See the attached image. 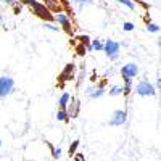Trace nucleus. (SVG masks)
<instances>
[{
    "label": "nucleus",
    "instance_id": "cd10ccee",
    "mask_svg": "<svg viewBox=\"0 0 161 161\" xmlns=\"http://www.w3.org/2000/svg\"><path fill=\"white\" fill-rule=\"evenodd\" d=\"M0 148H2V140H0Z\"/></svg>",
    "mask_w": 161,
    "mask_h": 161
},
{
    "label": "nucleus",
    "instance_id": "f3484780",
    "mask_svg": "<svg viewBox=\"0 0 161 161\" xmlns=\"http://www.w3.org/2000/svg\"><path fill=\"white\" fill-rule=\"evenodd\" d=\"M119 93H123V87L121 86H111V89H110V95L111 97H114V95H119Z\"/></svg>",
    "mask_w": 161,
    "mask_h": 161
},
{
    "label": "nucleus",
    "instance_id": "a211bd4d",
    "mask_svg": "<svg viewBox=\"0 0 161 161\" xmlns=\"http://www.w3.org/2000/svg\"><path fill=\"white\" fill-rule=\"evenodd\" d=\"M77 147H79V140H74L73 143H71V147H69V156H73L74 153H76V150H77Z\"/></svg>",
    "mask_w": 161,
    "mask_h": 161
},
{
    "label": "nucleus",
    "instance_id": "f03ea898",
    "mask_svg": "<svg viewBox=\"0 0 161 161\" xmlns=\"http://www.w3.org/2000/svg\"><path fill=\"white\" fill-rule=\"evenodd\" d=\"M15 89V80L11 76H0V98L8 97Z\"/></svg>",
    "mask_w": 161,
    "mask_h": 161
},
{
    "label": "nucleus",
    "instance_id": "ddd939ff",
    "mask_svg": "<svg viewBox=\"0 0 161 161\" xmlns=\"http://www.w3.org/2000/svg\"><path fill=\"white\" fill-rule=\"evenodd\" d=\"M123 79H124V86H121V87H123V93L127 97L132 90V77H123Z\"/></svg>",
    "mask_w": 161,
    "mask_h": 161
},
{
    "label": "nucleus",
    "instance_id": "f8f14e48",
    "mask_svg": "<svg viewBox=\"0 0 161 161\" xmlns=\"http://www.w3.org/2000/svg\"><path fill=\"white\" fill-rule=\"evenodd\" d=\"M69 100H71V95H69L68 92H63V93H61V97H60V100H58L60 108H61V110H66V106H68Z\"/></svg>",
    "mask_w": 161,
    "mask_h": 161
},
{
    "label": "nucleus",
    "instance_id": "bb28decb",
    "mask_svg": "<svg viewBox=\"0 0 161 161\" xmlns=\"http://www.w3.org/2000/svg\"><path fill=\"white\" fill-rule=\"evenodd\" d=\"M3 21V16H2V13H0V23H2Z\"/></svg>",
    "mask_w": 161,
    "mask_h": 161
},
{
    "label": "nucleus",
    "instance_id": "2eb2a0df",
    "mask_svg": "<svg viewBox=\"0 0 161 161\" xmlns=\"http://www.w3.org/2000/svg\"><path fill=\"white\" fill-rule=\"evenodd\" d=\"M57 119L58 121H63V123H68V121H69V116H68V113H66V110H58L57 111Z\"/></svg>",
    "mask_w": 161,
    "mask_h": 161
},
{
    "label": "nucleus",
    "instance_id": "9d476101",
    "mask_svg": "<svg viewBox=\"0 0 161 161\" xmlns=\"http://www.w3.org/2000/svg\"><path fill=\"white\" fill-rule=\"evenodd\" d=\"M105 93V87H103V84L100 86H90V87H87V90H86V95L89 97V98H92V100H95V98H100L102 95Z\"/></svg>",
    "mask_w": 161,
    "mask_h": 161
},
{
    "label": "nucleus",
    "instance_id": "412c9836",
    "mask_svg": "<svg viewBox=\"0 0 161 161\" xmlns=\"http://www.w3.org/2000/svg\"><path fill=\"white\" fill-rule=\"evenodd\" d=\"M44 28L48 29V31H53V32H58V31H60L57 26H53V24H50V23H44Z\"/></svg>",
    "mask_w": 161,
    "mask_h": 161
},
{
    "label": "nucleus",
    "instance_id": "5701e85b",
    "mask_svg": "<svg viewBox=\"0 0 161 161\" xmlns=\"http://www.w3.org/2000/svg\"><path fill=\"white\" fill-rule=\"evenodd\" d=\"M73 156H74V161H86V158H84L82 153H76V155H73Z\"/></svg>",
    "mask_w": 161,
    "mask_h": 161
},
{
    "label": "nucleus",
    "instance_id": "39448f33",
    "mask_svg": "<svg viewBox=\"0 0 161 161\" xmlns=\"http://www.w3.org/2000/svg\"><path fill=\"white\" fill-rule=\"evenodd\" d=\"M61 26H63V29H64V32L66 34H69V36H74V31H73V26H71V21H69V18H68V13H64V11H60L58 15H57V18H55Z\"/></svg>",
    "mask_w": 161,
    "mask_h": 161
},
{
    "label": "nucleus",
    "instance_id": "6ab92c4d",
    "mask_svg": "<svg viewBox=\"0 0 161 161\" xmlns=\"http://www.w3.org/2000/svg\"><path fill=\"white\" fill-rule=\"evenodd\" d=\"M119 3H123V5H126L127 8H130V10H136V5H134V2L132 0H118Z\"/></svg>",
    "mask_w": 161,
    "mask_h": 161
},
{
    "label": "nucleus",
    "instance_id": "f257e3e1",
    "mask_svg": "<svg viewBox=\"0 0 161 161\" xmlns=\"http://www.w3.org/2000/svg\"><path fill=\"white\" fill-rule=\"evenodd\" d=\"M21 3L31 7V8H32V11L36 13V16L42 18L45 23H52V21H55V16L52 15V11H50L44 3H39L37 0H21Z\"/></svg>",
    "mask_w": 161,
    "mask_h": 161
},
{
    "label": "nucleus",
    "instance_id": "9b49d317",
    "mask_svg": "<svg viewBox=\"0 0 161 161\" xmlns=\"http://www.w3.org/2000/svg\"><path fill=\"white\" fill-rule=\"evenodd\" d=\"M44 2H45V7H47L50 11H57V13L61 11L60 0H44Z\"/></svg>",
    "mask_w": 161,
    "mask_h": 161
},
{
    "label": "nucleus",
    "instance_id": "1a4fd4ad",
    "mask_svg": "<svg viewBox=\"0 0 161 161\" xmlns=\"http://www.w3.org/2000/svg\"><path fill=\"white\" fill-rule=\"evenodd\" d=\"M69 102H71V105L66 106V113H68L69 118H77L79 110H80V100L77 97H73Z\"/></svg>",
    "mask_w": 161,
    "mask_h": 161
},
{
    "label": "nucleus",
    "instance_id": "393cba45",
    "mask_svg": "<svg viewBox=\"0 0 161 161\" xmlns=\"http://www.w3.org/2000/svg\"><path fill=\"white\" fill-rule=\"evenodd\" d=\"M84 69L82 71H80V74H79V77H77V86H80V84H82V80H84Z\"/></svg>",
    "mask_w": 161,
    "mask_h": 161
},
{
    "label": "nucleus",
    "instance_id": "4be33fe9",
    "mask_svg": "<svg viewBox=\"0 0 161 161\" xmlns=\"http://www.w3.org/2000/svg\"><path fill=\"white\" fill-rule=\"evenodd\" d=\"M76 52L79 53L80 57H84V55H86V52H87V50H86V45H79V47H76Z\"/></svg>",
    "mask_w": 161,
    "mask_h": 161
},
{
    "label": "nucleus",
    "instance_id": "0eeeda50",
    "mask_svg": "<svg viewBox=\"0 0 161 161\" xmlns=\"http://www.w3.org/2000/svg\"><path fill=\"white\" fill-rule=\"evenodd\" d=\"M126 119H127V113L124 110H116L110 119V126H123L126 123Z\"/></svg>",
    "mask_w": 161,
    "mask_h": 161
},
{
    "label": "nucleus",
    "instance_id": "423d86ee",
    "mask_svg": "<svg viewBox=\"0 0 161 161\" xmlns=\"http://www.w3.org/2000/svg\"><path fill=\"white\" fill-rule=\"evenodd\" d=\"M139 71H140L139 64H136V63H126L124 66H121V69H119L123 77H136L139 74Z\"/></svg>",
    "mask_w": 161,
    "mask_h": 161
},
{
    "label": "nucleus",
    "instance_id": "b1692460",
    "mask_svg": "<svg viewBox=\"0 0 161 161\" xmlns=\"http://www.w3.org/2000/svg\"><path fill=\"white\" fill-rule=\"evenodd\" d=\"M123 28H124V31H132V29H134V24H132V23H124Z\"/></svg>",
    "mask_w": 161,
    "mask_h": 161
},
{
    "label": "nucleus",
    "instance_id": "a878e982",
    "mask_svg": "<svg viewBox=\"0 0 161 161\" xmlns=\"http://www.w3.org/2000/svg\"><path fill=\"white\" fill-rule=\"evenodd\" d=\"M74 3H80V5H86V3H92V0H71Z\"/></svg>",
    "mask_w": 161,
    "mask_h": 161
},
{
    "label": "nucleus",
    "instance_id": "20e7f679",
    "mask_svg": "<svg viewBox=\"0 0 161 161\" xmlns=\"http://www.w3.org/2000/svg\"><path fill=\"white\" fill-rule=\"evenodd\" d=\"M136 92L139 93L140 97H153L155 95V86L150 82V80H140V82L136 86Z\"/></svg>",
    "mask_w": 161,
    "mask_h": 161
},
{
    "label": "nucleus",
    "instance_id": "4468645a",
    "mask_svg": "<svg viewBox=\"0 0 161 161\" xmlns=\"http://www.w3.org/2000/svg\"><path fill=\"white\" fill-rule=\"evenodd\" d=\"M90 45H92V50L100 52V50H103L105 42H103V40H100V39H95V40H90Z\"/></svg>",
    "mask_w": 161,
    "mask_h": 161
},
{
    "label": "nucleus",
    "instance_id": "6e6552de",
    "mask_svg": "<svg viewBox=\"0 0 161 161\" xmlns=\"http://www.w3.org/2000/svg\"><path fill=\"white\" fill-rule=\"evenodd\" d=\"M74 71H76V64H74V63H69V64L64 68V71L60 74V77H58L60 84H64L66 80H71V79H74Z\"/></svg>",
    "mask_w": 161,
    "mask_h": 161
},
{
    "label": "nucleus",
    "instance_id": "aec40b11",
    "mask_svg": "<svg viewBox=\"0 0 161 161\" xmlns=\"http://www.w3.org/2000/svg\"><path fill=\"white\" fill-rule=\"evenodd\" d=\"M147 29H148L150 32H158L159 31V26L158 24H153V23H148V24H147Z\"/></svg>",
    "mask_w": 161,
    "mask_h": 161
},
{
    "label": "nucleus",
    "instance_id": "dca6fc26",
    "mask_svg": "<svg viewBox=\"0 0 161 161\" xmlns=\"http://www.w3.org/2000/svg\"><path fill=\"white\" fill-rule=\"evenodd\" d=\"M48 147H50V148H52V152H53V159H55V161H58V159H60V156H61V153H63L61 147H58V148H53V147H52V143H48Z\"/></svg>",
    "mask_w": 161,
    "mask_h": 161
},
{
    "label": "nucleus",
    "instance_id": "7ed1b4c3",
    "mask_svg": "<svg viewBox=\"0 0 161 161\" xmlns=\"http://www.w3.org/2000/svg\"><path fill=\"white\" fill-rule=\"evenodd\" d=\"M119 48H121V45L118 42H114L113 39H108L103 45V50L106 53V57H108L111 61H116L119 58Z\"/></svg>",
    "mask_w": 161,
    "mask_h": 161
}]
</instances>
